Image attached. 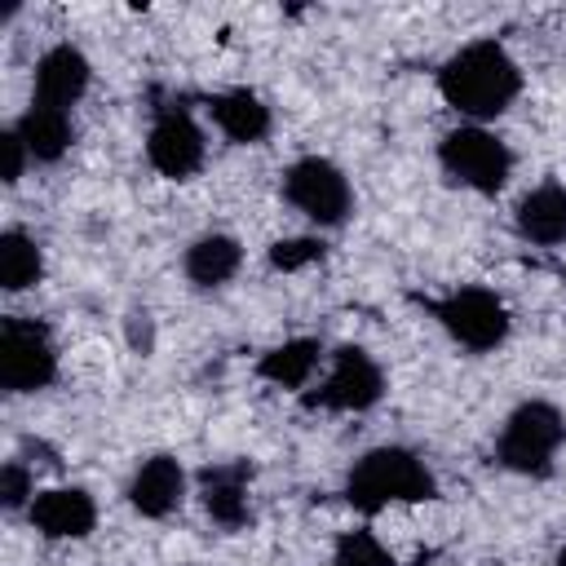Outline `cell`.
<instances>
[{"label": "cell", "instance_id": "cell-1", "mask_svg": "<svg viewBox=\"0 0 566 566\" xmlns=\"http://www.w3.org/2000/svg\"><path fill=\"white\" fill-rule=\"evenodd\" d=\"M438 93L469 124H486L517 102L522 66L500 40H469L438 66Z\"/></svg>", "mask_w": 566, "mask_h": 566}, {"label": "cell", "instance_id": "cell-2", "mask_svg": "<svg viewBox=\"0 0 566 566\" xmlns=\"http://www.w3.org/2000/svg\"><path fill=\"white\" fill-rule=\"evenodd\" d=\"M433 495H438V482L429 464L407 447H371L345 473V500L367 517L389 504H420Z\"/></svg>", "mask_w": 566, "mask_h": 566}, {"label": "cell", "instance_id": "cell-3", "mask_svg": "<svg viewBox=\"0 0 566 566\" xmlns=\"http://www.w3.org/2000/svg\"><path fill=\"white\" fill-rule=\"evenodd\" d=\"M562 442H566V416L548 398H526L509 411V420L495 438V460L509 473L548 478Z\"/></svg>", "mask_w": 566, "mask_h": 566}, {"label": "cell", "instance_id": "cell-4", "mask_svg": "<svg viewBox=\"0 0 566 566\" xmlns=\"http://www.w3.org/2000/svg\"><path fill=\"white\" fill-rule=\"evenodd\" d=\"M438 164L455 186H464L473 195H500L513 177V150L486 124H460V128L442 133Z\"/></svg>", "mask_w": 566, "mask_h": 566}, {"label": "cell", "instance_id": "cell-5", "mask_svg": "<svg viewBox=\"0 0 566 566\" xmlns=\"http://www.w3.org/2000/svg\"><path fill=\"white\" fill-rule=\"evenodd\" d=\"M424 310L438 318V327L469 354H491L509 336V305L491 287H451L447 296H429Z\"/></svg>", "mask_w": 566, "mask_h": 566}, {"label": "cell", "instance_id": "cell-6", "mask_svg": "<svg viewBox=\"0 0 566 566\" xmlns=\"http://www.w3.org/2000/svg\"><path fill=\"white\" fill-rule=\"evenodd\" d=\"M57 380V345L49 323L9 314L0 323V385L9 394H35Z\"/></svg>", "mask_w": 566, "mask_h": 566}, {"label": "cell", "instance_id": "cell-7", "mask_svg": "<svg viewBox=\"0 0 566 566\" xmlns=\"http://www.w3.org/2000/svg\"><path fill=\"white\" fill-rule=\"evenodd\" d=\"M283 199L314 226H340L354 212L349 177L323 155H301L283 168Z\"/></svg>", "mask_w": 566, "mask_h": 566}, {"label": "cell", "instance_id": "cell-8", "mask_svg": "<svg viewBox=\"0 0 566 566\" xmlns=\"http://www.w3.org/2000/svg\"><path fill=\"white\" fill-rule=\"evenodd\" d=\"M203 155H208V142H203V128L195 124L190 106H181V102L155 106V119L146 133V164L168 181H186L203 168Z\"/></svg>", "mask_w": 566, "mask_h": 566}, {"label": "cell", "instance_id": "cell-9", "mask_svg": "<svg viewBox=\"0 0 566 566\" xmlns=\"http://www.w3.org/2000/svg\"><path fill=\"white\" fill-rule=\"evenodd\" d=\"M385 394V371L363 345H340L327 354V376L318 380L314 394H305V407L323 411H367Z\"/></svg>", "mask_w": 566, "mask_h": 566}, {"label": "cell", "instance_id": "cell-10", "mask_svg": "<svg viewBox=\"0 0 566 566\" xmlns=\"http://www.w3.org/2000/svg\"><path fill=\"white\" fill-rule=\"evenodd\" d=\"M27 522L44 539H84L97 526V504L84 486H49V491H35Z\"/></svg>", "mask_w": 566, "mask_h": 566}, {"label": "cell", "instance_id": "cell-11", "mask_svg": "<svg viewBox=\"0 0 566 566\" xmlns=\"http://www.w3.org/2000/svg\"><path fill=\"white\" fill-rule=\"evenodd\" d=\"M31 80H35V97H31V102L71 111V106L88 93L93 66H88V57H84L75 44H53V49H44V53L35 57V75H31Z\"/></svg>", "mask_w": 566, "mask_h": 566}, {"label": "cell", "instance_id": "cell-12", "mask_svg": "<svg viewBox=\"0 0 566 566\" xmlns=\"http://www.w3.org/2000/svg\"><path fill=\"white\" fill-rule=\"evenodd\" d=\"M248 486H252V469H248V460H221V464H208V469L199 473V504H203V513H208L217 526L239 531V526L252 517Z\"/></svg>", "mask_w": 566, "mask_h": 566}, {"label": "cell", "instance_id": "cell-13", "mask_svg": "<svg viewBox=\"0 0 566 566\" xmlns=\"http://www.w3.org/2000/svg\"><path fill=\"white\" fill-rule=\"evenodd\" d=\"M186 500V469L177 455H146L128 478V504L142 517H168Z\"/></svg>", "mask_w": 566, "mask_h": 566}, {"label": "cell", "instance_id": "cell-14", "mask_svg": "<svg viewBox=\"0 0 566 566\" xmlns=\"http://www.w3.org/2000/svg\"><path fill=\"white\" fill-rule=\"evenodd\" d=\"M513 226L526 243H539V248L566 243V186L539 181L535 190H526L513 208Z\"/></svg>", "mask_w": 566, "mask_h": 566}, {"label": "cell", "instance_id": "cell-15", "mask_svg": "<svg viewBox=\"0 0 566 566\" xmlns=\"http://www.w3.org/2000/svg\"><path fill=\"white\" fill-rule=\"evenodd\" d=\"M208 115L234 146H256L270 137V106L252 88H226L208 97Z\"/></svg>", "mask_w": 566, "mask_h": 566}, {"label": "cell", "instance_id": "cell-16", "mask_svg": "<svg viewBox=\"0 0 566 566\" xmlns=\"http://www.w3.org/2000/svg\"><path fill=\"white\" fill-rule=\"evenodd\" d=\"M18 137L27 146V155L35 164H57L71 142H75V124H71V111L62 106H44V102H31L22 115H18Z\"/></svg>", "mask_w": 566, "mask_h": 566}, {"label": "cell", "instance_id": "cell-17", "mask_svg": "<svg viewBox=\"0 0 566 566\" xmlns=\"http://www.w3.org/2000/svg\"><path fill=\"white\" fill-rule=\"evenodd\" d=\"M323 345L314 336H292L283 345H270L261 358H256V376L274 389H305L314 380V371L323 367Z\"/></svg>", "mask_w": 566, "mask_h": 566}, {"label": "cell", "instance_id": "cell-18", "mask_svg": "<svg viewBox=\"0 0 566 566\" xmlns=\"http://www.w3.org/2000/svg\"><path fill=\"white\" fill-rule=\"evenodd\" d=\"M239 265H243V248L234 234H221V230L199 234L181 256V270L195 287H221L239 274Z\"/></svg>", "mask_w": 566, "mask_h": 566}, {"label": "cell", "instance_id": "cell-19", "mask_svg": "<svg viewBox=\"0 0 566 566\" xmlns=\"http://www.w3.org/2000/svg\"><path fill=\"white\" fill-rule=\"evenodd\" d=\"M44 274V252L27 230H4L0 234V287L4 292H27Z\"/></svg>", "mask_w": 566, "mask_h": 566}, {"label": "cell", "instance_id": "cell-20", "mask_svg": "<svg viewBox=\"0 0 566 566\" xmlns=\"http://www.w3.org/2000/svg\"><path fill=\"white\" fill-rule=\"evenodd\" d=\"M332 566H394V557H389V548L371 531H345L336 539Z\"/></svg>", "mask_w": 566, "mask_h": 566}, {"label": "cell", "instance_id": "cell-21", "mask_svg": "<svg viewBox=\"0 0 566 566\" xmlns=\"http://www.w3.org/2000/svg\"><path fill=\"white\" fill-rule=\"evenodd\" d=\"M323 239H310V234H296V239H279V243H270V265L274 270H283V274H296V270H305V265H314V261H323Z\"/></svg>", "mask_w": 566, "mask_h": 566}, {"label": "cell", "instance_id": "cell-22", "mask_svg": "<svg viewBox=\"0 0 566 566\" xmlns=\"http://www.w3.org/2000/svg\"><path fill=\"white\" fill-rule=\"evenodd\" d=\"M31 500H35V478H31V469H27L22 460H9V464L0 469V504H4L9 513H18V509H31Z\"/></svg>", "mask_w": 566, "mask_h": 566}, {"label": "cell", "instance_id": "cell-23", "mask_svg": "<svg viewBox=\"0 0 566 566\" xmlns=\"http://www.w3.org/2000/svg\"><path fill=\"white\" fill-rule=\"evenodd\" d=\"M27 164H31V155H27L22 137H18V128H4L0 133V177H4V186H18Z\"/></svg>", "mask_w": 566, "mask_h": 566}, {"label": "cell", "instance_id": "cell-24", "mask_svg": "<svg viewBox=\"0 0 566 566\" xmlns=\"http://www.w3.org/2000/svg\"><path fill=\"white\" fill-rule=\"evenodd\" d=\"M128 340H133L142 354H150V340H155V336H150V314H133V318H128Z\"/></svg>", "mask_w": 566, "mask_h": 566}, {"label": "cell", "instance_id": "cell-25", "mask_svg": "<svg viewBox=\"0 0 566 566\" xmlns=\"http://www.w3.org/2000/svg\"><path fill=\"white\" fill-rule=\"evenodd\" d=\"M553 566H566V544L557 548V557H553Z\"/></svg>", "mask_w": 566, "mask_h": 566}, {"label": "cell", "instance_id": "cell-26", "mask_svg": "<svg viewBox=\"0 0 566 566\" xmlns=\"http://www.w3.org/2000/svg\"><path fill=\"white\" fill-rule=\"evenodd\" d=\"M562 279H566V274H562Z\"/></svg>", "mask_w": 566, "mask_h": 566}]
</instances>
